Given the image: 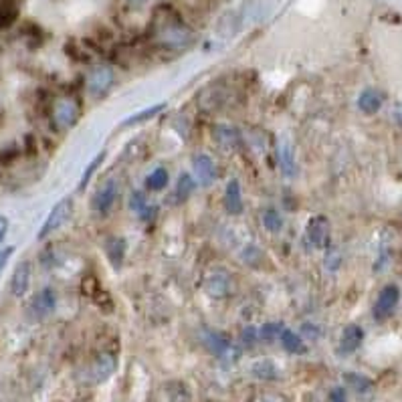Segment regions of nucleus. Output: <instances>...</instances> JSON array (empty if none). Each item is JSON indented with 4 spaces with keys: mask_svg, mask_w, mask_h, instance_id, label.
Here are the masks:
<instances>
[{
    "mask_svg": "<svg viewBox=\"0 0 402 402\" xmlns=\"http://www.w3.org/2000/svg\"><path fill=\"white\" fill-rule=\"evenodd\" d=\"M214 136H216L219 144L223 145V148H233V145L239 142V136H237V131H235L233 128H225V126L216 128Z\"/></svg>",
    "mask_w": 402,
    "mask_h": 402,
    "instance_id": "393cba45",
    "label": "nucleus"
},
{
    "mask_svg": "<svg viewBox=\"0 0 402 402\" xmlns=\"http://www.w3.org/2000/svg\"><path fill=\"white\" fill-rule=\"evenodd\" d=\"M166 105H154V108H150V110H144V112L136 113V115H131V117H128L126 122H124V126H136V124H142V122H145V119H152L154 115H158V113L164 110Z\"/></svg>",
    "mask_w": 402,
    "mask_h": 402,
    "instance_id": "bb28decb",
    "label": "nucleus"
},
{
    "mask_svg": "<svg viewBox=\"0 0 402 402\" xmlns=\"http://www.w3.org/2000/svg\"><path fill=\"white\" fill-rule=\"evenodd\" d=\"M156 37L168 48H184L193 41L190 29L178 16H162L156 27Z\"/></svg>",
    "mask_w": 402,
    "mask_h": 402,
    "instance_id": "f257e3e1",
    "label": "nucleus"
},
{
    "mask_svg": "<svg viewBox=\"0 0 402 402\" xmlns=\"http://www.w3.org/2000/svg\"><path fill=\"white\" fill-rule=\"evenodd\" d=\"M263 225L267 231H271V233H279L281 228H283V216L277 212V210H267L265 214H263Z\"/></svg>",
    "mask_w": 402,
    "mask_h": 402,
    "instance_id": "a878e982",
    "label": "nucleus"
},
{
    "mask_svg": "<svg viewBox=\"0 0 402 402\" xmlns=\"http://www.w3.org/2000/svg\"><path fill=\"white\" fill-rule=\"evenodd\" d=\"M306 237L307 241L311 242L318 249H325L330 247V237H332V228H330V221L318 214L313 219H309L306 225Z\"/></svg>",
    "mask_w": 402,
    "mask_h": 402,
    "instance_id": "39448f33",
    "label": "nucleus"
},
{
    "mask_svg": "<svg viewBox=\"0 0 402 402\" xmlns=\"http://www.w3.org/2000/svg\"><path fill=\"white\" fill-rule=\"evenodd\" d=\"M18 15V0H0V31L8 29Z\"/></svg>",
    "mask_w": 402,
    "mask_h": 402,
    "instance_id": "dca6fc26",
    "label": "nucleus"
},
{
    "mask_svg": "<svg viewBox=\"0 0 402 402\" xmlns=\"http://www.w3.org/2000/svg\"><path fill=\"white\" fill-rule=\"evenodd\" d=\"M115 366H117V362H115V358H113L112 354L97 356V360L93 362V366H91V378H93V382H105L113 372H115Z\"/></svg>",
    "mask_w": 402,
    "mask_h": 402,
    "instance_id": "ddd939ff",
    "label": "nucleus"
},
{
    "mask_svg": "<svg viewBox=\"0 0 402 402\" xmlns=\"http://www.w3.org/2000/svg\"><path fill=\"white\" fill-rule=\"evenodd\" d=\"M283 323L281 322H269L265 323V325H261V330H259V338L263 339V342H273L277 339V336L281 338V334H283Z\"/></svg>",
    "mask_w": 402,
    "mask_h": 402,
    "instance_id": "412c9836",
    "label": "nucleus"
},
{
    "mask_svg": "<svg viewBox=\"0 0 402 402\" xmlns=\"http://www.w3.org/2000/svg\"><path fill=\"white\" fill-rule=\"evenodd\" d=\"M168 184V172L164 168H156L150 176L145 178V188L148 190H162Z\"/></svg>",
    "mask_w": 402,
    "mask_h": 402,
    "instance_id": "aec40b11",
    "label": "nucleus"
},
{
    "mask_svg": "<svg viewBox=\"0 0 402 402\" xmlns=\"http://www.w3.org/2000/svg\"><path fill=\"white\" fill-rule=\"evenodd\" d=\"M71 210H73V200L71 198H63L61 202H57L51 210V214L47 216L45 225L41 226V231H39V241L47 239L51 233H55L59 226L63 225L65 221L71 216Z\"/></svg>",
    "mask_w": 402,
    "mask_h": 402,
    "instance_id": "20e7f679",
    "label": "nucleus"
},
{
    "mask_svg": "<svg viewBox=\"0 0 402 402\" xmlns=\"http://www.w3.org/2000/svg\"><path fill=\"white\" fill-rule=\"evenodd\" d=\"M115 196H117V184L115 182H108V184H103L96 193L93 200H91V207L97 212H108V210L112 209L113 202H115Z\"/></svg>",
    "mask_w": 402,
    "mask_h": 402,
    "instance_id": "f8f14e48",
    "label": "nucleus"
},
{
    "mask_svg": "<svg viewBox=\"0 0 402 402\" xmlns=\"http://www.w3.org/2000/svg\"><path fill=\"white\" fill-rule=\"evenodd\" d=\"M194 188H196V182L190 178V174H182V176L178 178L176 198L178 200H186L193 194Z\"/></svg>",
    "mask_w": 402,
    "mask_h": 402,
    "instance_id": "b1692460",
    "label": "nucleus"
},
{
    "mask_svg": "<svg viewBox=\"0 0 402 402\" xmlns=\"http://www.w3.org/2000/svg\"><path fill=\"white\" fill-rule=\"evenodd\" d=\"M205 342H207V348H209L214 356H219V358H223V360H225L226 356L237 358V352H235L233 344L226 338H223L219 332H207V334H205Z\"/></svg>",
    "mask_w": 402,
    "mask_h": 402,
    "instance_id": "9b49d317",
    "label": "nucleus"
},
{
    "mask_svg": "<svg viewBox=\"0 0 402 402\" xmlns=\"http://www.w3.org/2000/svg\"><path fill=\"white\" fill-rule=\"evenodd\" d=\"M364 339V330L360 325H348L344 332H342V338H339V354H352L360 348Z\"/></svg>",
    "mask_w": 402,
    "mask_h": 402,
    "instance_id": "9d476101",
    "label": "nucleus"
},
{
    "mask_svg": "<svg viewBox=\"0 0 402 402\" xmlns=\"http://www.w3.org/2000/svg\"><path fill=\"white\" fill-rule=\"evenodd\" d=\"M253 376L259 378V380H275L277 378V368H275L271 362L263 360V362H257L253 366Z\"/></svg>",
    "mask_w": 402,
    "mask_h": 402,
    "instance_id": "5701e85b",
    "label": "nucleus"
},
{
    "mask_svg": "<svg viewBox=\"0 0 402 402\" xmlns=\"http://www.w3.org/2000/svg\"><path fill=\"white\" fill-rule=\"evenodd\" d=\"M193 168L194 176L198 180V184L202 186H210L212 182H216L219 178V170H216V164L214 160L207 156V154H198L193 158Z\"/></svg>",
    "mask_w": 402,
    "mask_h": 402,
    "instance_id": "6e6552de",
    "label": "nucleus"
},
{
    "mask_svg": "<svg viewBox=\"0 0 402 402\" xmlns=\"http://www.w3.org/2000/svg\"><path fill=\"white\" fill-rule=\"evenodd\" d=\"M13 253H15V247H2V249H0V273H2V269L6 267V263L11 261Z\"/></svg>",
    "mask_w": 402,
    "mask_h": 402,
    "instance_id": "2f4dec72",
    "label": "nucleus"
},
{
    "mask_svg": "<svg viewBox=\"0 0 402 402\" xmlns=\"http://www.w3.org/2000/svg\"><path fill=\"white\" fill-rule=\"evenodd\" d=\"M401 302V290L396 285H387L380 291L376 304H374V318L376 320H387L388 316L396 309Z\"/></svg>",
    "mask_w": 402,
    "mask_h": 402,
    "instance_id": "423d86ee",
    "label": "nucleus"
},
{
    "mask_svg": "<svg viewBox=\"0 0 402 402\" xmlns=\"http://www.w3.org/2000/svg\"><path fill=\"white\" fill-rule=\"evenodd\" d=\"M124 253H126V242L122 239H112L108 245V255L112 259L113 267H119L124 261Z\"/></svg>",
    "mask_w": 402,
    "mask_h": 402,
    "instance_id": "4be33fe9",
    "label": "nucleus"
},
{
    "mask_svg": "<svg viewBox=\"0 0 402 402\" xmlns=\"http://www.w3.org/2000/svg\"><path fill=\"white\" fill-rule=\"evenodd\" d=\"M279 160H281V168H283V174L285 176H293L295 172V164H293V148L287 140L281 142L279 148Z\"/></svg>",
    "mask_w": 402,
    "mask_h": 402,
    "instance_id": "6ab92c4d",
    "label": "nucleus"
},
{
    "mask_svg": "<svg viewBox=\"0 0 402 402\" xmlns=\"http://www.w3.org/2000/svg\"><path fill=\"white\" fill-rule=\"evenodd\" d=\"M207 291L209 295H214V297H223L228 290V277L225 273H212L207 279Z\"/></svg>",
    "mask_w": 402,
    "mask_h": 402,
    "instance_id": "f3484780",
    "label": "nucleus"
},
{
    "mask_svg": "<svg viewBox=\"0 0 402 402\" xmlns=\"http://www.w3.org/2000/svg\"><path fill=\"white\" fill-rule=\"evenodd\" d=\"M332 402H346V390L344 388H334L332 390Z\"/></svg>",
    "mask_w": 402,
    "mask_h": 402,
    "instance_id": "473e14b6",
    "label": "nucleus"
},
{
    "mask_svg": "<svg viewBox=\"0 0 402 402\" xmlns=\"http://www.w3.org/2000/svg\"><path fill=\"white\" fill-rule=\"evenodd\" d=\"M225 207L231 214H241L242 210V193L239 180H231L225 190Z\"/></svg>",
    "mask_w": 402,
    "mask_h": 402,
    "instance_id": "4468645a",
    "label": "nucleus"
},
{
    "mask_svg": "<svg viewBox=\"0 0 402 402\" xmlns=\"http://www.w3.org/2000/svg\"><path fill=\"white\" fill-rule=\"evenodd\" d=\"M241 339L247 348H251V346H255V342L259 339V332L255 330V328H251V325H249V328H245V330H242Z\"/></svg>",
    "mask_w": 402,
    "mask_h": 402,
    "instance_id": "7c9ffc66",
    "label": "nucleus"
},
{
    "mask_svg": "<svg viewBox=\"0 0 402 402\" xmlns=\"http://www.w3.org/2000/svg\"><path fill=\"white\" fill-rule=\"evenodd\" d=\"M103 158H105V154H99L96 160H93V162H91V164H89V166H87V170H85V172H83V176H81L79 190H83V188H85V186L89 184V178L93 176L96 168H97V166H99V164H101V162H103Z\"/></svg>",
    "mask_w": 402,
    "mask_h": 402,
    "instance_id": "c85d7f7f",
    "label": "nucleus"
},
{
    "mask_svg": "<svg viewBox=\"0 0 402 402\" xmlns=\"http://www.w3.org/2000/svg\"><path fill=\"white\" fill-rule=\"evenodd\" d=\"M6 233H8V219L4 214H0V242L4 241Z\"/></svg>",
    "mask_w": 402,
    "mask_h": 402,
    "instance_id": "72a5a7b5",
    "label": "nucleus"
},
{
    "mask_svg": "<svg viewBox=\"0 0 402 402\" xmlns=\"http://www.w3.org/2000/svg\"><path fill=\"white\" fill-rule=\"evenodd\" d=\"M51 117H53V124L57 129L73 128L77 117H79V105L69 97H61L53 103Z\"/></svg>",
    "mask_w": 402,
    "mask_h": 402,
    "instance_id": "f03ea898",
    "label": "nucleus"
},
{
    "mask_svg": "<svg viewBox=\"0 0 402 402\" xmlns=\"http://www.w3.org/2000/svg\"><path fill=\"white\" fill-rule=\"evenodd\" d=\"M281 344H283V348L291 352V354H304L306 352V344H304V339L299 338L295 332H291V330H283V334H281Z\"/></svg>",
    "mask_w": 402,
    "mask_h": 402,
    "instance_id": "a211bd4d",
    "label": "nucleus"
},
{
    "mask_svg": "<svg viewBox=\"0 0 402 402\" xmlns=\"http://www.w3.org/2000/svg\"><path fill=\"white\" fill-rule=\"evenodd\" d=\"M392 117H394V122H396V124L402 128V103L394 105V110H392Z\"/></svg>",
    "mask_w": 402,
    "mask_h": 402,
    "instance_id": "f704fd0d",
    "label": "nucleus"
},
{
    "mask_svg": "<svg viewBox=\"0 0 402 402\" xmlns=\"http://www.w3.org/2000/svg\"><path fill=\"white\" fill-rule=\"evenodd\" d=\"M57 307V295L51 287H45L39 293L32 295V299L29 302V316L32 320H45L47 316H51Z\"/></svg>",
    "mask_w": 402,
    "mask_h": 402,
    "instance_id": "7ed1b4c3",
    "label": "nucleus"
},
{
    "mask_svg": "<svg viewBox=\"0 0 402 402\" xmlns=\"http://www.w3.org/2000/svg\"><path fill=\"white\" fill-rule=\"evenodd\" d=\"M358 108L364 113H376L382 108V96L376 89H364L358 97Z\"/></svg>",
    "mask_w": 402,
    "mask_h": 402,
    "instance_id": "2eb2a0df",
    "label": "nucleus"
},
{
    "mask_svg": "<svg viewBox=\"0 0 402 402\" xmlns=\"http://www.w3.org/2000/svg\"><path fill=\"white\" fill-rule=\"evenodd\" d=\"M113 85V71L110 67H96L87 77V91L91 97H103Z\"/></svg>",
    "mask_w": 402,
    "mask_h": 402,
    "instance_id": "0eeeda50",
    "label": "nucleus"
},
{
    "mask_svg": "<svg viewBox=\"0 0 402 402\" xmlns=\"http://www.w3.org/2000/svg\"><path fill=\"white\" fill-rule=\"evenodd\" d=\"M129 209L142 214V212L148 209V198H145L142 193H134L131 194V198H129Z\"/></svg>",
    "mask_w": 402,
    "mask_h": 402,
    "instance_id": "c756f323",
    "label": "nucleus"
},
{
    "mask_svg": "<svg viewBox=\"0 0 402 402\" xmlns=\"http://www.w3.org/2000/svg\"><path fill=\"white\" fill-rule=\"evenodd\" d=\"M325 265H328V267H330V269H338V255H336V253H332V255H330V257H328V263H325Z\"/></svg>",
    "mask_w": 402,
    "mask_h": 402,
    "instance_id": "c9c22d12",
    "label": "nucleus"
},
{
    "mask_svg": "<svg viewBox=\"0 0 402 402\" xmlns=\"http://www.w3.org/2000/svg\"><path fill=\"white\" fill-rule=\"evenodd\" d=\"M304 332H306V336H309L311 339L318 336V332H316V328H313V325H304Z\"/></svg>",
    "mask_w": 402,
    "mask_h": 402,
    "instance_id": "e433bc0d",
    "label": "nucleus"
},
{
    "mask_svg": "<svg viewBox=\"0 0 402 402\" xmlns=\"http://www.w3.org/2000/svg\"><path fill=\"white\" fill-rule=\"evenodd\" d=\"M346 382L354 388L356 392H368L372 388V382L366 376H360V374H354V372H348V374H346Z\"/></svg>",
    "mask_w": 402,
    "mask_h": 402,
    "instance_id": "cd10ccee",
    "label": "nucleus"
},
{
    "mask_svg": "<svg viewBox=\"0 0 402 402\" xmlns=\"http://www.w3.org/2000/svg\"><path fill=\"white\" fill-rule=\"evenodd\" d=\"M31 273L32 269L29 261H20L16 265L13 279H11V291L15 297H25V293L29 291V285H31Z\"/></svg>",
    "mask_w": 402,
    "mask_h": 402,
    "instance_id": "1a4fd4ad",
    "label": "nucleus"
},
{
    "mask_svg": "<svg viewBox=\"0 0 402 402\" xmlns=\"http://www.w3.org/2000/svg\"><path fill=\"white\" fill-rule=\"evenodd\" d=\"M131 4H144V2H148V0H129Z\"/></svg>",
    "mask_w": 402,
    "mask_h": 402,
    "instance_id": "4c0bfd02",
    "label": "nucleus"
}]
</instances>
